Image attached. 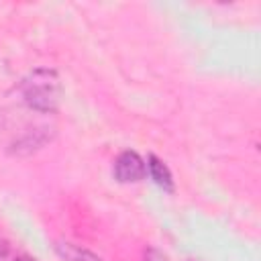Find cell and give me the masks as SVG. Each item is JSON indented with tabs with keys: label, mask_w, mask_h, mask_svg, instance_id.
<instances>
[{
	"label": "cell",
	"mask_w": 261,
	"mask_h": 261,
	"mask_svg": "<svg viewBox=\"0 0 261 261\" xmlns=\"http://www.w3.org/2000/svg\"><path fill=\"white\" fill-rule=\"evenodd\" d=\"M20 100L39 114H53L59 102V82L53 69H35L18 86Z\"/></svg>",
	"instance_id": "6da1fadb"
},
{
	"label": "cell",
	"mask_w": 261,
	"mask_h": 261,
	"mask_svg": "<svg viewBox=\"0 0 261 261\" xmlns=\"http://www.w3.org/2000/svg\"><path fill=\"white\" fill-rule=\"evenodd\" d=\"M147 173V165L135 151H122L114 161V177L122 184H133L143 179Z\"/></svg>",
	"instance_id": "7a4b0ae2"
},
{
	"label": "cell",
	"mask_w": 261,
	"mask_h": 261,
	"mask_svg": "<svg viewBox=\"0 0 261 261\" xmlns=\"http://www.w3.org/2000/svg\"><path fill=\"white\" fill-rule=\"evenodd\" d=\"M147 169L151 179L165 192H173V175L169 171V167L157 157V155H149L147 157Z\"/></svg>",
	"instance_id": "3957f363"
},
{
	"label": "cell",
	"mask_w": 261,
	"mask_h": 261,
	"mask_svg": "<svg viewBox=\"0 0 261 261\" xmlns=\"http://www.w3.org/2000/svg\"><path fill=\"white\" fill-rule=\"evenodd\" d=\"M55 251L65 261H100L98 255H94L88 249H82L77 245H71V243H57L55 245Z\"/></svg>",
	"instance_id": "277c9868"
},
{
	"label": "cell",
	"mask_w": 261,
	"mask_h": 261,
	"mask_svg": "<svg viewBox=\"0 0 261 261\" xmlns=\"http://www.w3.org/2000/svg\"><path fill=\"white\" fill-rule=\"evenodd\" d=\"M145 261H167V257H165V253H161L159 249L149 247V249L145 251Z\"/></svg>",
	"instance_id": "5b68a950"
},
{
	"label": "cell",
	"mask_w": 261,
	"mask_h": 261,
	"mask_svg": "<svg viewBox=\"0 0 261 261\" xmlns=\"http://www.w3.org/2000/svg\"><path fill=\"white\" fill-rule=\"evenodd\" d=\"M6 251H8V245H6L4 241H0V257H4V255H6Z\"/></svg>",
	"instance_id": "8992f818"
},
{
	"label": "cell",
	"mask_w": 261,
	"mask_h": 261,
	"mask_svg": "<svg viewBox=\"0 0 261 261\" xmlns=\"http://www.w3.org/2000/svg\"><path fill=\"white\" fill-rule=\"evenodd\" d=\"M16 261H35V259H31V257H18Z\"/></svg>",
	"instance_id": "52a82bcc"
},
{
	"label": "cell",
	"mask_w": 261,
	"mask_h": 261,
	"mask_svg": "<svg viewBox=\"0 0 261 261\" xmlns=\"http://www.w3.org/2000/svg\"><path fill=\"white\" fill-rule=\"evenodd\" d=\"M190 261H194V259H190Z\"/></svg>",
	"instance_id": "ba28073f"
}]
</instances>
